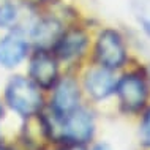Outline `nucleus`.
<instances>
[{
	"instance_id": "obj_2",
	"label": "nucleus",
	"mask_w": 150,
	"mask_h": 150,
	"mask_svg": "<svg viewBox=\"0 0 150 150\" xmlns=\"http://www.w3.org/2000/svg\"><path fill=\"white\" fill-rule=\"evenodd\" d=\"M5 100L14 112L25 119L40 114L44 106L40 87L32 79L24 76L11 78L5 90Z\"/></svg>"
},
{
	"instance_id": "obj_13",
	"label": "nucleus",
	"mask_w": 150,
	"mask_h": 150,
	"mask_svg": "<svg viewBox=\"0 0 150 150\" xmlns=\"http://www.w3.org/2000/svg\"><path fill=\"white\" fill-rule=\"evenodd\" d=\"M92 150H112V149H111V145H109V144L100 142V144H96V145H95V147H93Z\"/></svg>"
},
{
	"instance_id": "obj_1",
	"label": "nucleus",
	"mask_w": 150,
	"mask_h": 150,
	"mask_svg": "<svg viewBox=\"0 0 150 150\" xmlns=\"http://www.w3.org/2000/svg\"><path fill=\"white\" fill-rule=\"evenodd\" d=\"M46 120L49 125L51 141L63 142L68 147L87 144L95 133L93 115L84 108H76L62 119L52 115V120L49 117H46Z\"/></svg>"
},
{
	"instance_id": "obj_9",
	"label": "nucleus",
	"mask_w": 150,
	"mask_h": 150,
	"mask_svg": "<svg viewBox=\"0 0 150 150\" xmlns=\"http://www.w3.org/2000/svg\"><path fill=\"white\" fill-rule=\"evenodd\" d=\"M29 43L19 30L0 40V65L5 68H14L27 57Z\"/></svg>"
},
{
	"instance_id": "obj_6",
	"label": "nucleus",
	"mask_w": 150,
	"mask_h": 150,
	"mask_svg": "<svg viewBox=\"0 0 150 150\" xmlns=\"http://www.w3.org/2000/svg\"><path fill=\"white\" fill-rule=\"evenodd\" d=\"M30 79L38 86L40 88L49 90L55 86L59 81V65L57 59L49 54V51L38 49L30 59Z\"/></svg>"
},
{
	"instance_id": "obj_14",
	"label": "nucleus",
	"mask_w": 150,
	"mask_h": 150,
	"mask_svg": "<svg viewBox=\"0 0 150 150\" xmlns=\"http://www.w3.org/2000/svg\"><path fill=\"white\" fill-rule=\"evenodd\" d=\"M3 114H5V109H3V104L0 103V119H3Z\"/></svg>"
},
{
	"instance_id": "obj_10",
	"label": "nucleus",
	"mask_w": 150,
	"mask_h": 150,
	"mask_svg": "<svg viewBox=\"0 0 150 150\" xmlns=\"http://www.w3.org/2000/svg\"><path fill=\"white\" fill-rule=\"evenodd\" d=\"M63 33V27L57 19L46 18L35 24L32 29V40H33L36 49L51 51L54 49L55 43L59 41L60 35Z\"/></svg>"
},
{
	"instance_id": "obj_7",
	"label": "nucleus",
	"mask_w": 150,
	"mask_h": 150,
	"mask_svg": "<svg viewBox=\"0 0 150 150\" xmlns=\"http://www.w3.org/2000/svg\"><path fill=\"white\" fill-rule=\"evenodd\" d=\"M88 46V36L81 29H70L60 35L59 41L55 43L54 51L55 57L63 62H73L82 57Z\"/></svg>"
},
{
	"instance_id": "obj_8",
	"label": "nucleus",
	"mask_w": 150,
	"mask_h": 150,
	"mask_svg": "<svg viewBox=\"0 0 150 150\" xmlns=\"http://www.w3.org/2000/svg\"><path fill=\"white\" fill-rule=\"evenodd\" d=\"M115 84L117 79L112 70H108L104 67L90 68L84 76V87L88 95L96 101L106 100L108 96H111L115 92Z\"/></svg>"
},
{
	"instance_id": "obj_16",
	"label": "nucleus",
	"mask_w": 150,
	"mask_h": 150,
	"mask_svg": "<svg viewBox=\"0 0 150 150\" xmlns=\"http://www.w3.org/2000/svg\"><path fill=\"white\" fill-rule=\"evenodd\" d=\"M149 78H150V67H149Z\"/></svg>"
},
{
	"instance_id": "obj_4",
	"label": "nucleus",
	"mask_w": 150,
	"mask_h": 150,
	"mask_svg": "<svg viewBox=\"0 0 150 150\" xmlns=\"http://www.w3.org/2000/svg\"><path fill=\"white\" fill-rule=\"evenodd\" d=\"M95 59L100 67L108 70L122 68L127 62V47L123 38L117 30L104 29L96 38L95 43Z\"/></svg>"
},
{
	"instance_id": "obj_3",
	"label": "nucleus",
	"mask_w": 150,
	"mask_h": 150,
	"mask_svg": "<svg viewBox=\"0 0 150 150\" xmlns=\"http://www.w3.org/2000/svg\"><path fill=\"white\" fill-rule=\"evenodd\" d=\"M115 93L119 96L120 108L127 114H136L147 104L150 92L144 76L141 73L131 71L117 81Z\"/></svg>"
},
{
	"instance_id": "obj_11",
	"label": "nucleus",
	"mask_w": 150,
	"mask_h": 150,
	"mask_svg": "<svg viewBox=\"0 0 150 150\" xmlns=\"http://www.w3.org/2000/svg\"><path fill=\"white\" fill-rule=\"evenodd\" d=\"M19 21V10L10 0L0 2V27L3 29H14Z\"/></svg>"
},
{
	"instance_id": "obj_12",
	"label": "nucleus",
	"mask_w": 150,
	"mask_h": 150,
	"mask_svg": "<svg viewBox=\"0 0 150 150\" xmlns=\"http://www.w3.org/2000/svg\"><path fill=\"white\" fill-rule=\"evenodd\" d=\"M141 141L144 145L150 147V109L144 114L141 122Z\"/></svg>"
},
{
	"instance_id": "obj_15",
	"label": "nucleus",
	"mask_w": 150,
	"mask_h": 150,
	"mask_svg": "<svg viewBox=\"0 0 150 150\" xmlns=\"http://www.w3.org/2000/svg\"><path fill=\"white\" fill-rule=\"evenodd\" d=\"M0 150H6V149H5V147H2V145H0Z\"/></svg>"
},
{
	"instance_id": "obj_5",
	"label": "nucleus",
	"mask_w": 150,
	"mask_h": 150,
	"mask_svg": "<svg viewBox=\"0 0 150 150\" xmlns=\"http://www.w3.org/2000/svg\"><path fill=\"white\" fill-rule=\"evenodd\" d=\"M81 101V90L78 81L73 78H62L55 82L54 95L51 100V111L52 115L62 119L76 108H79Z\"/></svg>"
}]
</instances>
